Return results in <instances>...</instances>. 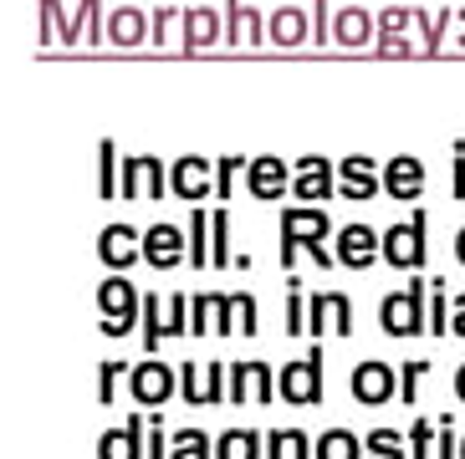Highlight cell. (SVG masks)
<instances>
[{"label":"cell","instance_id":"6da1fadb","mask_svg":"<svg viewBox=\"0 0 465 459\" xmlns=\"http://www.w3.org/2000/svg\"><path fill=\"white\" fill-rule=\"evenodd\" d=\"M190 332L194 337H256V297L251 291H194Z\"/></svg>","mask_w":465,"mask_h":459},{"label":"cell","instance_id":"7a4b0ae2","mask_svg":"<svg viewBox=\"0 0 465 459\" xmlns=\"http://www.w3.org/2000/svg\"><path fill=\"white\" fill-rule=\"evenodd\" d=\"M138 317H143V291L128 276H103V286H97V327H103V337H128Z\"/></svg>","mask_w":465,"mask_h":459},{"label":"cell","instance_id":"3957f363","mask_svg":"<svg viewBox=\"0 0 465 459\" xmlns=\"http://www.w3.org/2000/svg\"><path fill=\"white\" fill-rule=\"evenodd\" d=\"M424 301H430V281L414 276L404 291H389V297L379 301V327L389 332V337H420V332H430Z\"/></svg>","mask_w":465,"mask_h":459},{"label":"cell","instance_id":"277c9868","mask_svg":"<svg viewBox=\"0 0 465 459\" xmlns=\"http://www.w3.org/2000/svg\"><path fill=\"white\" fill-rule=\"evenodd\" d=\"M328 230H332V220L317 204H292V210H282V266H287V276H292L302 250L312 256L317 245L328 240Z\"/></svg>","mask_w":465,"mask_h":459},{"label":"cell","instance_id":"5b68a950","mask_svg":"<svg viewBox=\"0 0 465 459\" xmlns=\"http://www.w3.org/2000/svg\"><path fill=\"white\" fill-rule=\"evenodd\" d=\"M424 256H430V215L414 210L410 220H399V225L383 230V260L394 270H414L420 276Z\"/></svg>","mask_w":465,"mask_h":459},{"label":"cell","instance_id":"8992f818","mask_svg":"<svg viewBox=\"0 0 465 459\" xmlns=\"http://www.w3.org/2000/svg\"><path fill=\"white\" fill-rule=\"evenodd\" d=\"M190 327V307H184V291H143V347H159L164 337H184Z\"/></svg>","mask_w":465,"mask_h":459},{"label":"cell","instance_id":"52a82bcc","mask_svg":"<svg viewBox=\"0 0 465 459\" xmlns=\"http://www.w3.org/2000/svg\"><path fill=\"white\" fill-rule=\"evenodd\" d=\"M128 393L138 398V408H164L179 393V367L159 363V357H143V363L128 367Z\"/></svg>","mask_w":465,"mask_h":459},{"label":"cell","instance_id":"ba28073f","mask_svg":"<svg viewBox=\"0 0 465 459\" xmlns=\"http://www.w3.org/2000/svg\"><path fill=\"white\" fill-rule=\"evenodd\" d=\"M276 393L287 398V404H322V347H312L307 357L287 363L276 373Z\"/></svg>","mask_w":465,"mask_h":459},{"label":"cell","instance_id":"9c48e42d","mask_svg":"<svg viewBox=\"0 0 465 459\" xmlns=\"http://www.w3.org/2000/svg\"><path fill=\"white\" fill-rule=\"evenodd\" d=\"M292 194L302 204H322L328 194H338V163L322 159V153H302L292 163Z\"/></svg>","mask_w":465,"mask_h":459},{"label":"cell","instance_id":"30bf717a","mask_svg":"<svg viewBox=\"0 0 465 459\" xmlns=\"http://www.w3.org/2000/svg\"><path fill=\"white\" fill-rule=\"evenodd\" d=\"M97 260H103L113 276L134 270L138 260H143V235H138L128 220H113V225H103V235H97Z\"/></svg>","mask_w":465,"mask_h":459},{"label":"cell","instance_id":"8fae6325","mask_svg":"<svg viewBox=\"0 0 465 459\" xmlns=\"http://www.w3.org/2000/svg\"><path fill=\"white\" fill-rule=\"evenodd\" d=\"M307 332L312 337H353V301L342 297V291H312L307 297Z\"/></svg>","mask_w":465,"mask_h":459},{"label":"cell","instance_id":"7c38bea8","mask_svg":"<svg viewBox=\"0 0 465 459\" xmlns=\"http://www.w3.org/2000/svg\"><path fill=\"white\" fill-rule=\"evenodd\" d=\"M225 398L231 404H272V398H282L276 393V367L266 363H231V373H225Z\"/></svg>","mask_w":465,"mask_h":459},{"label":"cell","instance_id":"4fadbf2b","mask_svg":"<svg viewBox=\"0 0 465 459\" xmlns=\"http://www.w3.org/2000/svg\"><path fill=\"white\" fill-rule=\"evenodd\" d=\"M225 363H184L179 367V393H184V404L194 408H210V404H225Z\"/></svg>","mask_w":465,"mask_h":459},{"label":"cell","instance_id":"5bb4252c","mask_svg":"<svg viewBox=\"0 0 465 459\" xmlns=\"http://www.w3.org/2000/svg\"><path fill=\"white\" fill-rule=\"evenodd\" d=\"M210 190H215V163L210 159H200V153H179V159L169 163V194L200 204Z\"/></svg>","mask_w":465,"mask_h":459},{"label":"cell","instance_id":"9a60e30c","mask_svg":"<svg viewBox=\"0 0 465 459\" xmlns=\"http://www.w3.org/2000/svg\"><path fill=\"white\" fill-rule=\"evenodd\" d=\"M353 398L363 408H379V404H389V398H399V367L379 363V357L358 363L353 367Z\"/></svg>","mask_w":465,"mask_h":459},{"label":"cell","instance_id":"2e32d148","mask_svg":"<svg viewBox=\"0 0 465 459\" xmlns=\"http://www.w3.org/2000/svg\"><path fill=\"white\" fill-rule=\"evenodd\" d=\"M379 190H383V169L369 159V153H348V159L338 163V194L342 200L363 204V200H373Z\"/></svg>","mask_w":465,"mask_h":459},{"label":"cell","instance_id":"e0dca14e","mask_svg":"<svg viewBox=\"0 0 465 459\" xmlns=\"http://www.w3.org/2000/svg\"><path fill=\"white\" fill-rule=\"evenodd\" d=\"M143 260H149L153 270H174L179 260H190V240H184V230L169 225V220L149 225V230H143Z\"/></svg>","mask_w":465,"mask_h":459},{"label":"cell","instance_id":"ac0fdd59","mask_svg":"<svg viewBox=\"0 0 465 459\" xmlns=\"http://www.w3.org/2000/svg\"><path fill=\"white\" fill-rule=\"evenodd\" d=\"M332 256H338V266H348V270H369L373 260L383 256V235H373V225H342Z\"/></svg>","mask_w":465,"mask_h":459},{"label":"cell","instance_id":"d6986e66","mask_svg":"<svg viewBox=\"0 0 465 459\" xmlns=\"http://www.w3.org/2000/svg\"><path fill=\"white\" fill-rule=\"evenodd\" d=\"M383 194L399 204H414L424 194V163L414 153H394V159L383 163Z\"/></svg>","mask_w":465,"mask_h":459},{"label":"cell","instance_id":"ffe728a7","mask_svg":"<svg viewBox=\"0 0 465 459\" xmlns=\"http://www.w3.org/2000/svg\"><path fill=\"white\" fill-rule=\"evenodd\" d=\"M246 190L256 194V200H282V194L292 190V163H282L276 153H256V159L246 163Z\"/></svg>","mask_w":465,"mask_h":459},{"label":"cell","instance_id":"44dd1931","mask_svg":"<svg viewBox=\"0 0 465 459\" xmlns=\"http://www.w3.org/2000/svg\"><path fill=\"white\" fill-rule=\"evenodd\" d=\"M332 41L348 46V52L373 46V41H379V15L363 11V5H342V11H332Z\"/></svg>","mask_w":465,"mask_h":459},{"label":"cell","instance_id":"7402d4cb","mask_svg":"<svg viewBox=\"0 0 465 459\" xmlns=\"http://www.w3.org/2000/svg\"><path fill=\"white\" fill-rule=\"evenodd\" d=\"M143 429L149 419H124L118 429H103L97 434V459H143Z\"/></svg>","mask_w":465,"mask_h":459},{"label":"cell","instance_id":"603a6c76","mask_svg":"<svg viewBox=\"0 0 465 459\" xmlns=\"http://www.w3.org/2000/svg\"><path fill=\"white\" fill-rule=\"evenodd\" d=\"M225 46H266V15L246 0H225Z\"/></svg>","mask_w":465,"mask_h":459},{"label":"cell","instance_id":"cb8c5ba5","mask_svg":"<svg viewBox=\"0 0 465 459\" xmlns=\"http://www.w3.org/2000/svg\"><path fill=\"white\" fill-rule=\"evenodd\" d=\"M215 41H225V21H220V11H210V5L184 11V36H179V52L194 56V52H205V46H215Z\"/></svg>","mask_w":465,"mask_h":459},{"label":"cell","instance_id":"d4e9b609","mask_svg":"<svg viewBox=\"0 0 465 459\" xmlns=\"http://www.w3.org/2000/svg\"><path fill=\"white\" fill-rule=\"evenodd\" d=\"M149 36H153V21L138 11V5H118V11H108V46L134 52V46H143Z\"/></svg>","mask_w":465,"mask_h":459},{"label":"cell","instance_id":"484cf974","mask_svg":"<svg viewBox=\"0 0 465 459\" xmlns=\"http://www.w3.org/2000/svg\"><path fill=\"white\" fill-rule=\"evenodd\" d=\"M266 41L282 46V52H297L302 41H312L307 11H302V5H282V11H272V15H266Z\"/></svg>","mask_w":465,"mask_h":459},{"label":"cell","instance_id":"4316f807","mask_svg":"<svg viewBox=\"0 0 465 459\" xmlns=\"http://www.w3.org/2000/svg\"><path fill=\"white\" fill-rule=\"evenodd\" d=\"M169 459H215V439L205 429H169Z\"/></svg>","mask_w":465,"mask_h":459},{"label":"cell","instance_id":"83f0119b","mask_svg":"<svg viewBox=\"0 0 465 459\" xmlns=\"http://www.w3.org/2000/svg\"><path fill=\"white\" fill-rule=\"evenodd\" d=\"M118 179H124L118 143H113V138H103V143H97V194H103V200H118Z\"/></svg>","mask_w":465,"mask_h":459},{"label":"cell","instance_id":"f1b7e54d","mask_svg":"<svg viewBox=\"0 0 465 459\" xmlns=\"http://www.w3.org/2000/svg\"><path fill=\"white\" fill-rule=\"evenodd\" d=\"M312 459H363V439L348 429H328V434H317Z\"/></svg>","mask_w":465,"mask_h":459},{"label":"cell","instance_id":"f546056e","mask_svg":"<svg viewBox=\"0 0 465 459\" xmlns=\"http://www.w3.org/2000/svg\"><path fill=\"white\" fill-rule=\"evenodd\" d=\"M266 459H312V439L302 429H272L266 434Z\"/></svg>","mask_w":465,"mask_h":459},{"label":"cell","instance_id":"4dcf8cb0","mask_svg":"<svg viewBox=\"0 0 465 459\" xmlns=\"http://www.w3.org/2000/svg\"><path fill=\"white\" fill-rule=\"evenodd\" d=\"M215 459H261V434L256 429H225L215 439Z\"/></svg>","mask_w":465,"mask_h":459},{"label":"cell","instance_id":"1f68e13d","mask_svg":"<svg viewBox=\"0 0 465 459\" xmlns=\"http://www.w3.org/2000/svg\"><path fill=\"white\" fill-rule=\"evenodd\" d=\"M138 190H143V200H164L169 194V163L153 159V153H138Z\"/></svg>","mask_w":465,"mask_h":459},{"label":"cell","instance_id":"d6a6232c","mask_svg":"<svg viewBox=\"0 0 465 459\" xmlns=\"http://www.w3.org/2000/svg\"><path fill=\"white\" fill-rule=\"evenodd\" d=\"M210 266H235L231 256V210H210Z\"/></svg>","mask_w":465,"mask_h":459},{"label":"cell","instance_id":"836d02e7","mask_svg":"<svg viewBox=\"0 0 465 459\" xmlns=\"http://www.w3.org/2000/svg\"><path fill=\"white\" fill-rule=\"evenodd\" d=\"M410 439L399 429H373L369 439H363V459H410Z\"/></svg>","mask_w":465,"mask_h":459},{"label":"cell","instance_id":"e575fe53","mask_svg":"<svg viewBox=\"0 0 465 459\" xmlns=\"http://www.w3.org/2000/svg\"><path fill=\"white\" fill-rule=\"evenodd\" d=\"M424 311H430V337H450V291H445V281H430V301H424Z\"/></svg>","mask_w":465,"mask_h":459},{"label":"cell","instance_id":"d590c367","mask_svg":"<svg viewBox=\"0 0 465 459\" xmlns=\"http://www.w3.org/2000/svg\"><path fill=\"white\" fill-rule=\"evenodd\" d=\"M184 240H190V266H210V210H194L190 215Z\"/></svg>","mask_w":465,"mask_h":459},{"label":"cell","instance_id":"8d00e7d4","mask_svg":"<svg viewBox=\"0 0 465 459\" xmlns=\"http://www.w3.org/2000/svg\"><path fill=\"white\" fill-rule=\"evenodd\" d=\"M307 332V291H302L297 270L287 276V337H302Z\"/></svg>","mask_w":465,"mask_h":459},{"label":"cell","instance_id":"74e56055","mask_svg":"<svg viewBox=\"0 0 465 459\" xmlns=\"http://www.w3.org/2000/svg\"><path fill=\"white\" fill-rule=\"evenodd\" d=\"M450 21H455V11H420V31H424V52L435 56L440 46H445V31H450Z\"/></svg>","mask_w":465,"mask_h":459},{"label":"cell","instance_id":"f35d334b","mask_svg":"<svg viewBox=\"0 0 465 459\" xmlns=\"http://www.w3.org/2000/svg\"><path fill=\"white\" fill-rule=\"evenodd\" d=\"M435 439H440V424L414 419L410 424V459H435Z\"/></svg>","mask_w":465,"mask_h":459},{"label":"cell","instance_id":"ab89813d","mask_svg":"<svg viewBox=\"0 0 465 459\" xmlns=\"http://www.w3.org/2000/svg\"><path fill=\"white\" fill-rule=\"evenodd\" d=\"M410 26H420V11H404V5L379 11V36H404Z\"/></svg>","mask_w":465,"mask_h":459},{"label":"cell","instance_id":"60d3db41","mask_svg":"<svg viewBox=\"0 0 465 459\" xmlns=\"http://www.w3.org/2000/svg\"><path fill=\"white\" fill-rule=\"evenodd\" d=\"M149 21H153V36L149 41H153V46H169V41H174V26L184 21V11H179V5H159Z\"/></svg>","mask_w":465,"mask_h":459},{"label":"cell","instance_id":"b9f144b4","mask_svg":"<svg viewBox=\"0 0 465 459\" xmlns=\"http://www.w3.org/2000/svg\"><path fill=\"white\" fill-rule=\"evenodd\" d=\"M424 373H430V363H424V357H414V363L399 367V398H404V404H414V398H420V378H424Z\"/></svg>","mask_w":465,"mask_h":459},{"label":"cell","instance_id":"7bdbcfd3","mask_svg":"<svg viewBox=\"0 0 465 459\" xmlns=\"http://www.w3.org/2000/svg\"><path fill=\"white\" fill-rule=\"evenodd\" d=\"M128 373V363H103L97 367V404L108 408L113 404V393H118V378Z\"/></svg>","mask_w":465,"mask_h":459},{"label":"cell","instance_id":"ee69618b","mask_svg":"<svg viewBox=\"0 0 465 459\" xmlns=\"http://www.w3.org/2000/svg\"><path fill=\"white\" fill-rule=\"evenodd\" d=\"M251 159H241V153H225V159L215 163V190L220 194H231V184H235V174H241V169H246Z\"/></svg>","mask_w":465,"mask_h":459},{"label":"cell","instance_id":"f6af8a7d","mask_svg":"<svg viewBox=\"0 0 465 459\" xmlns=\"http://www.w3.org/2000/svg\"><path fill=\"white\" fill-rule=\"evenodd\" d=\"M143 459H169V429H164L159 414L149 419V444H143Z\"/></svg>","mask_w":465,"mask_h":459},{"label":"cell","instance_id":"bcb514c9","mask_svg":"<svg viewBox=\"0 0 465 459\" xmlns=\"http://www.w3.org/2000/svg\"><path fill=\"white\" fill-rule=\"evenodd\" d=\"M312 41L328 46L332 41V15H328V0H312Z\"/></svg>","mask_w":465,"mask_h":459},{"label":"cell","instance_id":"7dc6e473","mask_svg":"<svg viewBox=\"0 0 465 459\" xmlns=\"http://www.w3.org/2000/svg\"><path fill=\"white\" fill-rule=\"evenodd\" d=\"M435 459H460V439H455V424L440 419V439H435Z\"/></svg>","mask_w":465,"mask_h":459},{"label":"cell","instance_id":"c3c4849f","mask_svg":"<svg viewBox=\"0 0 465 459\" xmlns=\"http://www.w3.org/2000/svg\"><path fill=\"white\" fill-rule=\"evenodd\" d=\"M450 159H455V174H450V194H455V200H465V138H455Z\"/></svg>","mask_w":465,"mask_h":459},{"label":"cell","instance_id":"681fc988","mask_svg":"<svg viewBox=\"0 0 465 459\" xmlns=\"http://www.w3.org/2000/svg\"><path fill=\"white\" fill-rule=\"evenodd\" d=\"M379 56H414L410 36H379Z\"/></svg>","mask_w":465,"mask_h":459},{"label":"cell","instance_id":"f907efd6","mask_svg":"<svg viewBox=\"0 0 465 459\" xmlns=\"http://www.w3.org/2000/svg\"><path fill=\"white\" fill-rule=\"evenodd\" d=\"M450 337H465V291L455 297V307H450Z\"/></svg>","mask_w":465,"mask_h":459},{"label":"cell","instance_id":"816d5d0a","mask_svg":"<svg viewBox=\"0 0 465 459\" xmlns=\"http://www.w3.org/2000/svg\"><path fill=\"white\" fill-rule=\"evenodd\" d=\"M455 398H460V404H465V363L455 367Z\"/></svg>","mask_w":465,"mask_h":459},{"label":"cell","instance_id":"f5cc1de1","mask_svg":"<svg viewBox=\"0 0 465 459\" xmlns=\"http://www.w3.org/2000/svg\"><path fill=\"white\" fill-rule=\"evenodd\" d=\"M455 260L465 266V225H460V235H455Z\"/></svg>","mask_w":465,"mask_h":459},{"label":"cell","instance_id":"db71d44e","mask_svg":"<svg viewBox=\"0 0 465 459\" xmlns=\"http://www.w3.org/2000/svg\"><path fill=\"white\" fill-rule=\"evenodd\" d=\"M460 459H465V434H460Z\"/></svg>","mask_w":465,"mask_h":459}]
</instances>
